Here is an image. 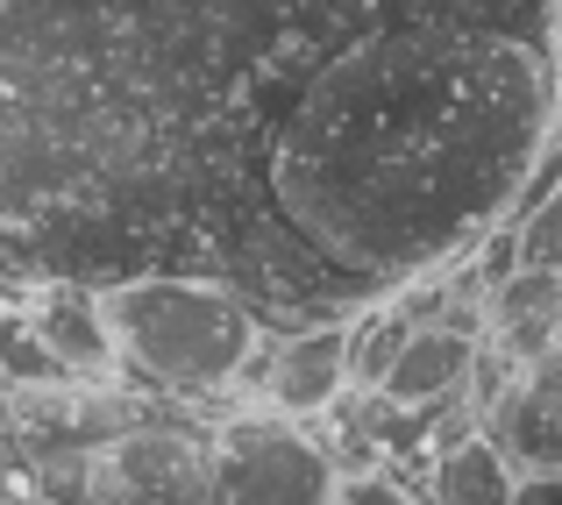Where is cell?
Instances as JSON below:
<instances>
[{
    "instance_id": "cell-1",
    "label": "cell",
    "mask_w": 562,
    "mask_h": 505,
    "mask_svg": "<svg viewBox=\"0 0 562 505\" xmlns=\"http://www.w3.org/2000/svg\"><path fill=\"white\" fill-rule=\"evenodd\" d=\"M306 71L285 0H0V278H214L285 335L349 321L263 200Z\"/></svg>"
},
{
    "instance_id": "cell-2",
    "label": "cell",
    "mask_w": 562,
    "mask_h": 505,
    "mask_svg": "<svg viewBox=\"0 0 562 505\" xmlns=\"http://www.w3.org/2000/svg\"><path fill=\"white\" fill-rule=\"evenodd\" d=\"M555 122L549 43L384 29L300 79L271 128L263 200L292 249L363 314L506 228Z\"/></svg>"
},
{
    "instance_id": "cell-3",
    "label": "cell",
    "mask_w": 562,
    "mask_h": 505,
    "mask_svg": "<svg viewBox=\"0 0 562 505\" xmlns=\"http://www.w3.org/2000/svg\"><path fill=\"white\" fill-rule=\"evenodd\" d=\"M114 370L165 399H214L249 378L263 321L214 278H128L93 292Z\"/></svg>"
},
{
    "instance_id": "cell-4",
    "label": "cell",
    "mask_w": 562,
    "mask_h": 505,
    "mask_svg": "<svg viewBox=\"0 0 562 505\" xmlns=\"http://www.w3.org/2000/svg\"><path fill=\"white\" fill-rule=\"evenodd\" d=\"M335 492H342V470L328 463V449L278 413L228 420L206 441L200 505H335Z\"/></svg>"
},
{
    "instance_id": "cell-5",
    "label": "cell",
    "mask_w": 562,
    "mask_h": 505,
    "mask_svg": "<svg viewBox=\"0 0 562 505\" xmlns=\"http://www.w3.org/2000/svg\"><path fill=\"white\" fill-rule=\"evenodd\" d=\"M263 392V406L278 420H321L349 399V321H321V328H300V335H278L257 349L249 378Z\"/></svg>"
},
{
    "instance_id": "cell-6",
    "label": "cell",
    "mask_w": 562,
    "mask_h": 505,
    "mask_svg": "<svg viewBox=\"0 0 562 505\" xmlns=\"http://www.w3.org/2000/svg\"><path fill=\"white\" fill-rule=\"evenodd\" d=\"M484 441H492L520 478L562 470V349L549 363H535L492 413H484Z\"/></svg>"
},
{
    "instance_id": "cell-7",
    "label": "cell",
    "mask_w": 562,
    "mask_h": 505,
    "mask_svg": "<svg viewBox=\"0 0 562 505\" xmlns=\"http://www.w3.org/2000/svg\"><path fill=\"white\" fill-rule=\"evenodd\" d=\"M484 341L506 356L513 370H535L562 349V278L555 271H513L506 285L484 300Z\"/></svg>"
},
{
    "instance_id": "cell-8",
    "label": "cell",
    "mask_w": 562,
    "mask_h": 505,
    "mask_svg": "<svg viewBox=\"0 0 562 505\" xmlns=\"http://www.w3.org/2000/svg\"><path fill=\"white\" fill-rule=\"evenodd\" d=\"M470 370H477V335L463 328H413L406 349L392 356L378 399L398 413H427V406H449V399L470 392Z\"/></svg>"
},
{
    "instance_id": "cell-9",
    "label": "cell",
    "mask_w": 562,
    "mask_h": 505,
    "mask_svg": "<svg viewBox=\"0 0 562 505\" xmlns=\"http://www.w3.org/2000/svg\"><path fill=\"white\" fill-rule=\"evenodd\" d=\"M29 328H36V341L50 349V363L65 370L71 384H100V378L114 370V349H108V328H100L93 292H79V285L36 292V306H29Z\"/></svg>"
},
{
    "instance_id": "cell-10",
    "label": "cell",
    "mask_w": 562,
    "mask_h": 505,
    "mask_svg": "<svg viewBox=\"0 0 562 505\" xmlns=\"http://www.w3.org/2000/svg\"><path fill=\"white\" fill-rule=\"evenodd\" d=\"M513 484H520V470L484 435H470V441H456V449H441L435 463H427V498L420 505H513Z\"/></svg>"
},
{
    "instance_id": "cell-11",
    "label": "cell",
    "mask_w": 562,
    "mask_h": 505,
    "mask_svg": "<svg viewBox=\"0 0 562 505\" xmlns=\"http://www.w3.org/2000/svg\"><path fill=\"white\" fill-rule=\"evenodd\" d=\"M513 243H520V263H527V271H555L562 278V186L520 221V228H513Z\"/></svg>"
},
{
    "instance_id": "cell-12",
    "label": "cell",
    "mask_w": 562,
    "mask_h": 505,
    "mask_svg": "<svg viewBox=\"0 0 562 505\" xmlns=\"http://www.w3.org/2000/svg\"><path fill=\"white\" fill-rule=\"evenodd\" d=\"M335 505H420V498L406 492V478H398V470H363V478H342Z\"/></svg>"
},
{
    "instance_id": "cell-13",
    "label": "cell",
    "mask_w": 562,
    "mask_h": 505,
    "mask_svg": "<svg viewBox=\"0 0 562 505\" xmlns=\"http://www.w3.org/2000/svg\"><path fill=\"white\" fill-rule=\"evenodd\" d=\"M513 505H562V470H541V478L513 484Z\"/></svg>"
},
{
    "instance_id": "cell-14",
    "label": "cell",
    "mask_w": 562,
    "mask_h": 505,
    "mask_svg": "<svg viewBox=\"0 0 562 505\" xmlns=\"http://www.w3.org/2000/svg\"><path fill=\"white\" fill-rule=\"evenodd\" d=\"M549 8H555V22H562V0H549Z\"/></svg>"
}]
</instances>
